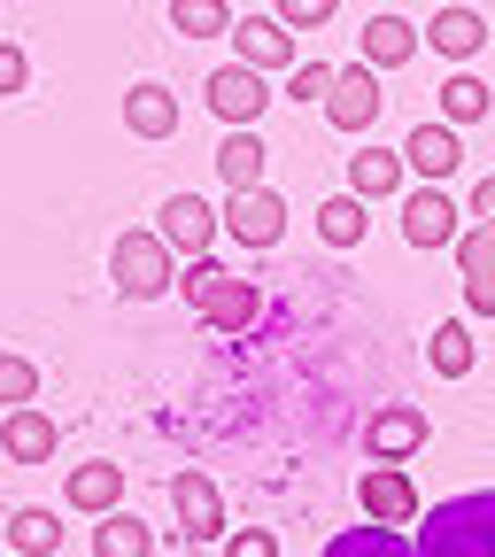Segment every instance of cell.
Wrapping results in <instances>:
<instances>
[{
  "label": "cell",
  "instance_id": "1",
  "mask_svg": "<svg viewBox=\"0 0 495 557\" xmlns=\"http://www.w3.org/2000/svg\"><path fill=\"white\" fill-rule=\"evenodd\" d=\"M418 557H495V487H465V496H442L426 519H418Z\"/></svg>",
  "mask_w": 495,
  "mask_h": 557
},
{
  "label": "cell",
  "instance_id": "2",
  "mask_svg": "<svg viewBox=\"0 0 495 557\" xmlns=\"http://www.w3.org/2000/svg\"><path fill=\"white\" fill-rule=\"evenodd\" d=\"M109 278H116V295L124 302H156L178 287V263H171V240L163 233H124L109 248Z\"/></svg>",
  "mask_w": 495,
  "mask_h": 557
},
{
  "label": "cell",
  "instance_id": "3",
  "mask_svg": "<svg viewBox=\"0 0 495 557\" xmlns=\"http://www.w3.org/2000/svg\"><path fill=\"white\" fill-rule=\"evenodd\" d=\"M171 511H178V542H225V496H218V480L209 472H171Z\"/></svg>",
  "mask_w": 495,
  "mask_h": 557
},
{
  "label": "cell",
  "instance_id": "4",
  "mask_svg": "<svg viewBox=\"0 0 495 557\" xmlns=\"http://www.w3.org/2000/svg\"><path fill=\"white\" fill-rule=\"evenodd\" d=\"M201 101L218 109L233 132H256V116L271 109V78H263V70H248V62H225V70H209Z\"/></svg>",
  "mask_w": 495,
  "mask_h": 557
},
{
  "label": "cell",
  "instance_id": "5",
  "mask_svg": "<svg viewBox=\"0 0 495 557\" xmlns=\"http://www.w3.org/2000/svg\"><path fill=\"white\" fill-rule=\"evenodd\" d=\"M457 218H472V209H457L449 186H410V194H403V240H410V248H457V240H465Z\"/></svg>",
  "mask_w": 495,
  "mask_h": 557
},
{
  "label": "cell",
  "instance_id": "6",
  "mask_svg": "<svg viewBox=\"0 0 495 557\" xmlns=\"http://www.w3.org/2000/svg\"><path fill=\"white\" fill-rule=\"evenodd\" d=\"M218 225H225V209H209L201 194H171L163 209H156V233L171 240V256H209V240H218Z\"/></svg>",
  "mask_w": 495,
  "mask_h": 557
},
{
  "label": "cell",
  "instance_id": "7",
  "mask_svg": "<svg viewBox=\"0 0 495 557\" xmlns=\"http://www.w3.org/2000/svg\"><path fill=\"white\" fill-rule=\"evenodd\" d=\"M364 449H372V465L418 457V449H426V410H418V403H380L364 418Z\"/></svg>",
  "mask_w": 495,
  "mask_h": 557
},
{
  "label": "cell",
  "instance_id": "8",
  "mask_svg": "<svg viewBox=\"0 0 495 557\" xmlns=\"http://www.w3.org/2000/svg\"><path fill=\"white\" fill-rule=\"evenodd\" d=\"M357 504H364L372 527H418V519H426V511H418V487H410L403 465H372V472L357 480Z\"/></svg>",
  "mask_w": 495,
  "mask_h": 557
},
{
  "label": "cell",
  "instance_id": "9",
  "mask_svg": "<svg viewBox=\"0 0 495 557\" xmlns=\"http://www.w3.org/2000/svg\"><path fill=\"white\" fill-rule=\"evenodd\" d=\"M380 101H387V94H380V70H372V62H348L341 86H333V101H325V124H333V132H372V124H380Z\"/></svg>",
  "mask_w": 495,
  "mask_h": 557
},
{
  "label": "cell",
  "instance_id": "10",
  "mask_svg": "<svg viewBox=\"0 0 495 557\" xmlns=\"http://www.w3.org/2000/svg\"><path fill=\"white\" fill-rule=\"evenodd\" d=\"M225 233H233L240 248H279V240H287V201H279L271 186L233 194V201H225Z\"/></svg>",
  "mask_w": 495,
  "mask_h": 557
},
{
  "label": "cell",
  "instance_id": "11",
  "mask_svg": "<svg viewBox=\"0 0 495 557\" xmlns=\"http://www.w3.org/2000/svg\"><path fill=\"white\" fill-rule=\"evenodd\" d=\"M233 47H240L233 62L263 70V78H271V70H287V78L302 70V62H295V32L279 24V16H240V24H233Z\"/></svg>",
  "mask_w": 495,
  "mask_h": 557
},
{
  "label": "cell",
  "instance_id": "12",
  "mask_svg": "<svg viewBox=\"0 0 495 557\" xmlns=\"http://www.w3.org/2000/svg\"><path fill=\"white\" fill-rule=\"evenodd\" d=\"M403 156H410V171L426 178V186H442L457 163H465V139H457V124H442V116H426L410 139H403Z\"/></svg>",
  "mask_w": 495,
  "mask_h": 557
},
{
  "label": "cell",
  "instance_id": "13",
  "mask_svg": "<svg viewBox=\"0 0 495 557\" xmlns=\"http://www.w3.org/2000/svg\"><path fill=\"white\" fill-rule=\"evenodd\" d=\"M124 124H132V139H171L178 132V94L156 86V78H139L124 94Z\"/></svg>",
  "mask_w": 495,
  "mask_h": 557
},
{
  "label": "cell",
  "instance_id": "14",
  "mask_svg": "<svg viewBox=\"0 0 495 557\" xmlns=\"http://www.w3.org/2000/svg\"><path fill=\"white\" fill-rule=\"evenodd\" d=\"M403 178H410V156H403V148H364V156H348V194H364V201L403 194Z\"/></svg>",
  "mask_w": 495,
  "mask_h": 557
},
{
  "label": "cell",
  "instance_id": "15",
  "mask_svg": "<svg viewBox=\"0 0 495 557\" xmlns=\"http://www.w3.org/2000/svg\"><path fill=\"white\" fill-rule=\"evenodd\" d=\"M418 47H426V24H403V16H372L364 24V62L372 70H403Z\"/></svg>",
  "mask_w": 495,
  "mask_h": 557
},
{
  "label": "cell",
  "instance_id": "16",
  "mask_svg": "<svg viewBox=\"0 0 495 557\" xmlns=\"http://www.w3.org/2000/svg\"><path fill=\"white\" fill-rule=\"evenodd\" d=\"M426 47H434V54H449V62H472V54L487 47V24H480V9H434V24H426Z\"/></svg>",
  "mask_w": 495,
  "mask_h": 557
},
{
  "label": "cell",
  "instance_id": "17",
  "mask_svg": "<svg viewBox=\"0 0 495 557\" xmlns=\"http://www.w3.org/2000/svg\"><path fill=\"white\" fill-rule=\"evenodd\" d=\"M70 511H94V519L124 511V465H78L70 472Z\"/></svg>",
  "mask_w": 495,
  "mask_h": 557
},
{
  "label": "cell",
  "instance_id": "18",
  "mask_svg": "<svg viewBox=\"0 0 495 557\" xmlns=\"http://www.w3.org/2000/svg\"><path fill=\"white\" fill-rule=\"evenodd\" d=\"M263 132H225V148H218V178H225V194H256L263 186Z\"/></svg>",
  "mask_w": 495,
  "mask_h": 557
},
{
  "label": "cell",
  "instance_id": "19",
  "mask_svg": "<svg viewBox=\"0 0 495 557\" xmlns=\"http://www.w3.org/2000/svg\"><path fill=\"white\" fill-rule=\"evenodd\" d=\"M54 418L47 410H9V434H0V449H9V465H47L54 457Z\"/></svg>",
  "mask_w": 495,
  "mask_h": 557
},
{
  "label": "cell",
  "instance_id": "20",
  "mask_svg": "<svg viewBox=\"0 0 495 557\" xmlns=\"http://www.w3.org/2000/svg\"><path fill=\"white\" fill-rule=\"evenodd\" d=\"M54 549H62V519L54 511H39V504L9 511V557H54Z\"/></svg>",
  "mask_w": 495,
  "mask_h": 557
},
{
  "label": "cell",
  "instance_id": "21",
  "mask_svg": "<svg viewBox=\"0 0 495 557\" xmlns=\"http://www.w3.org/2000/svg\"><path fill=\"white\" fill-rule=\"evenodd\" d=\"M94 557H156L148 519H139V511H109V519L94 527Z\"/></svg>",
  "mask_w": 495,
  "mask_h": 557
},
{
  "label": "cell",
  "instance_id": "22",
  "mask_svg": "<svg viewBox=\"0 0 495 557\" xmlns=\"http://www.w3.org/2000/svg\"><path fill=\"white\" fill-rule=\"evenodd\" d=\"M201 318L218 325V333H248V325L263 318V295H256V278H225V287H218V302H209Z\"/></svg>",
  "mask_w": 495,
  "mask_h": 557
},
{
  "label": "cell",
  "instance_id": "23",
  "mask_svg": "<svg viewBox=\"0 0 495 557\" xmlns=\"http://www.w3.org/2000/svg\"><path fill=\"white\" fill-rule=\"evenodd\" d=\"M364 194H333V201H318V240L325 248H357L364 240Z\"/></svg>",
  "mask_w": 495,
  "mask_h": 557
},
{
  "label": "cell",
  "instance_id": "24",
  "mask_svg": "<svg viewBox=\"0 0 495 557\" xmlns=\"http://www.w3.org/2000/svg\"><path fill=\"white\" fill-rule=\"evenodd\" d=\"M325 557H418V542H403L395 527H341Z\"/></svg>",
  "mask_w": 495,
  "mask_h": 557
},
{
  "label": "cell",
  "instance_id": "25",
  "mask_svg": "<svg viewBox=\"0 0 495 557\" xmlns=\"http://www.w3.org/2000/svg\"><path fill=\"white\" fill-rule=\"evenodd\" d=\"M426 364H434L442 380H465V372H472V333H465L457 318H442V325L426 333Z\"/></svg>",
  "mask_w": 495,
  "mask_h": 557
},
{
  "label": "cell",
  "instance_id": "26",
  "mask_svg": "<svg viewBox=\"0 0 495 557\" xmlns=\"http://www.w3.org/2000/svg\"><path fill=\"white\" fill-rule=\"evenodd\" d=\"M240 16L225 9V0H171V32L178 39H218V32H233Z\"/></svg>",
  "mask_w": 495,
  "mask_h": 557
},
{
  "label": "cell",
  "instance_id": "27",
  "mask_svg": "<svg viewBox=\"0 0 495 557\" xmlns=\"http://www.w3.org/2000/svg\"><path fill=\"white\" fill-rule=\"evenodd\" d=\"M495 109V86H480V78H449L442 86V124H480Z\"/></svg>",
  "mask_w": 495,
  "mask_h": 557
},
{
  "label": "cell",
  "instance_id": "28",
  "mask_svg": "<svg viewBox=\"0 0 495 557\" xmlns=\"http://www.w3.org/2000/svg\"><path fill=\"white\" fill-rule=\"evenodd\" d=\"M225 278H233V271H225L218 256H194V263H178V295H186L194 310H209V302H218V287H225Z\"/></svg>",
  "mask_w": 495,
  "mask_h": 557
},
{
  "label": "cell",
  "instance_id": "29",
  "mask_svg": "<svg viewBox=\"0 0 495 557\" xmlns=\"http://www.w3.org/2000/svg\"><path fill=\"white\" fill-rule=\"evenodd\" d=\"M457 271H465V278H495V225H472V233L457 240Z\"/></svg>",
  "mask_w": 495,
  "mask_h": 557
},
{
  "label": "cell",
  "instance_id": "30",
  "mask_svg": "<svg viewBox=\"0 0 495 557\" xmlns=\"http://www.w3.org/2000/svg\"><path fill=\"white\" fill-rule=\"evenodd\" d=\"M32 395H39V364H32V357H9V364H0V403H9V410H32Z\"/></svg>",
  "mask_w": 495,
  "mask_h": 557
},
{
  "label": "cell",
  "instance_id": "31",
  "mask_svg": "<svg viewBox=\"0 0 495 557\" xmlns=\"http://www.w3.org/2000/svg\"><path fill=\"white\" fill-rule=\"evenodd\" d=\"M279 24H287V32H325L333 16H341V0H279V9H271Z\"/></svg>",
  "mask_w": 495,
  "mask_h": 557
},
{
  "label": "cell",
  "instance_id": "32",
  "mask_svg": "<svg viewBox=\"0 0 495 557\" xmlns=\"http://www.w3.org/2000/svg\"><path fill=\"white\" fill-rule=\"evenodd\" d=\"M333 86H341L333 62H302L295 78H287V101H333Z\"/></svg>",
  "mask_w": 495,
  "mask_h": 557
},
{
  "label": "cell",
  "instance_id": "33",
  "mask_svg": "<svg viewBox=\"0 0 495 557\" xmlns=\"http://www.w3.org/2000/svg\"><path fill=\"white\" fill-rule=\"evenodd\" d=\"M225 557H279V534L271 527H233L225 534Z\"/></svg>",
  "mask_w": 495,
  "mask_h": 557
},
{
  "label": "cell",
  "instance_id": "34",
  "mask_svg": "<svg viewBox=\"0 0 495 557\" xmlns=\"http://www.w3.org/2000/svg\"><path fill=\"white\" fill-rule=\"evenodd\" d=\"M32 86V54L24 47H0V94H24Z\"/></svg>",
  "mask_w": 495,
  "mask_h": 557
},
{
  "label": "cell",
  "instance_id": "35",
  "mask_svg": "<svg viewBox=\"0 0 495 557\" xmlns=\"http://www.w3.org/2000/svg\"><path fill=\"white\" fill-rule=\"evenodd\" d=\"M465 310L472 318H495V278H465Z\"/></svg>",
  "mask_w": 495,
  "mask_h": 557
},
{
  "label": "cell",
  "instance_id": "36",
  "mask_svg": "<svg viewBox=\"0 0 495 557\" xmlns=\"http://www.w3.org/2000/svg\"><path fill=\"white\" fill-rule=\"evenodd\" d=\"M465 209H472V218H480V225H495V171H487V178L472 186V201H465Z\"/></svg>",
  "mask_w": 495,
  "mask_h": 557
}]
</instances>
